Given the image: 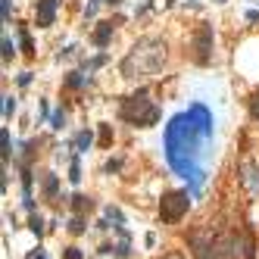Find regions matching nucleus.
Here are the masks:
<instances>
[{"label": "nucleus", "mask_w": 259, "mask_h": 259, "mask_svg": "<svg viewBox=\"0 0 259 259\" xmlns=\"http://www.w3.org/2000/svg\"><path fill=\"white\" fill-rule=\"evenodd\" d=\"M3 100H6V103H3V113H6V116H13V110H16V100H13V97H3Z\"/></svg>", "instance_id": "5701e85b"}, {"label": "nucleus", "mask_w": 259, "mask_h": 259, "mask_svg": "<svg viewBox=\"0 0 259 259\" xmlns=\"http://www.w3.org/2000/svg\"><path fill=\"white\" fill-rule=\"evenodd\" d=\"M119 119L131 122V125H137V128H150V125H156V122H159V107L147 97L144 91H140V94H131V97H125V100H122V107H119Z\"/></svg>", "instance_id": "7ed1b4c3"}, {"label": "nucleus", "mask_w": 259, "mask_h": 259, "mask_svg": "<svg viewBox=\"0 0 259 259\" xmlns=\"http://www.w3.org/2000/svg\"><path fill=\"white\" fill-rule=\"evenodd\" d=\"M0 140H3V162L9 159V131L3 128V131H0Z\"/></svg>", "instance_id": "f3484780"}, {"label": "nucleus", "mask_w": 259, "mask_h": 259, "mask_svg": "<svg viewBox=\"0 0 259 259\" xmlns=\"http://www.w3.org/2000/svg\"><path fill=\"white\" fill-rule=\"evenodd\" d=\"M162 63H166V41L140 38L122 60L119 72H122V78H131V81L134 78H150V75H156L162 69Z\"/></svg>", "instance_id": "f03ea898"}, {"label": "nucleus", "mask_w": 259, "mask_h": 259, "mask_svg": "<svg viewBox=\"0 0 259 259\" xmlns=\"http://www.w3.org/2000/svg\"><path fill=\"white\" fill-rule=\"evenodd\" d=\"M22 50H25L28 56L34 53V47H31V38H28V31H25V28H22Z\"/></svg>", "instance_id": "a211bd4d"}, {"label": "nucleus", "mask_w": 259, "mask_h": 259, "mask_svg": "<svg viewBox=\"0 0 259 259\" xmlns=\"http://www.w3.org/2000/svg\"><path fill=\"white\" fill-rule=\"evenodd\" d=\"M253 250H256V247H253L250 231H244V234H241V259H253V256H256Z\"/></svg>", "instance_id": "1a4fd4ad"}, {"label": "nucleus", "mask_w": 259, "mask_h": 259, "mask_svg": "<svg viewBox=\"0 0 259 259\" xmlns=\"http://www.w3.org/2000/svg\"><path fill=\"white\" fill-rule=\"evenodd\" d=\"M56 19V0H38V9H34V25L38 28H50Z\"/></svg>", "instance_id": "423d86ee"}, {"label": "nucleus", "mask_w": 259, "mask_h": 259, "mask_svg": "<svg viewBox=\"0 0 259 259\" xmlns=\"http://www.w3.org/2000/svg\"><path fill=\"white\" fill-rule=\"evenodd\" d=\"M13 50H16V47H13V41H9V38H3V63H9V60H13Z\"/></svg>", "instance_id": "4468645a"}, {"label": "nucleus", "mask_w": 259, "mask_h": 259, "mask_svg": "<svg viewBox=\"0 0 259 259\" xmlns=\"http://www.w3.org/2000/svg\"><path fill=\"white\" fill-rule=\"evenodd\" d=\"M69 231H72V234H81V231H85V222H81V216H75L72 222H69Z\"/></svg>", "instance_id": "2eb2a0df"}, {"label": "nucleus", "mask_w": 259, "mask_h": 259, "mask_svg": "<svg viewBox=\"0 0 259 259\" xmlns=\"http://www.w3.org/2000/svg\"><path fill=\"white\" fill-rule=\"evenodd\" d=\"M69 178H72L75 184L81 181V169H78V162H72V169H69Z\"/></svg>", "instance_id": "4be33fe9"}, {"label": "nucleus", "mask_w": 259, "mask_h": 259, "mask_svg": "<svg viewBox=\"0 0 259 259\" xmlns=\"http://www.w3.org/2000/svg\"><path fill=\"white\" fill-rule=\"evenodd\" d=\"M187 209H191V197H187V191H169V194H162V200H159V219L166 222V225L181 222Z\"/></svg>", "instance_id": "20e7f679"}, {"label": "nucleus", "mask_w": 259, "mask_h": 259, "mask_svg": "<svg viewBox=\"0 0 259 259\" xmlns=\"http://www.w3.org/2000/svg\"><path fill=\"white\" fill-rule=\"evenodd\" d=\"M116 25H119V22H100V25L94 28L91 41L97 44V47H107V44H110V38H113V31H116Z\"/></svg>", "instance_id": "0eeeda50"}, {"label": "nucleus", "mask_w": 259, "mask_h": 259, "mask_svg": "<svg viewBox=\"0 0 259 259\" xmlns=\"http://www.w3.org/2000/svg\"><path fill=\"white\" fill-rule=\"evenodd\" d=\"M53 128H63V113H53Z\"/></svg>", "instance_id": "393cba45"}, {"label": "nucleus", "mask_w": 259, "mask_h": 259, "mask_svg": "<svg viewBox=\"0 0 259 259\" xmlns=\"http://www.w3.org/2000/svg\"><path fill=\"white\" fill-rule=\"evenodd\" d=\"M63 259H85V256H81L78 247H66V250H63Z\"/></svg>", "instance_id": "dca6fc26"}, {"label": "nucleus", "mask_w": 259, "mask_h": 259, "mask_svg": "<svg viewBox=\"0 0 259 259\" xmlns=\"http://www.w3.org/2000/svg\"><path fill=\"white\" fill-rule=\"evenodd\" d=\"M91 206H94V200H91V197H85V194H75V197H72V209H75V216L88 213Z\"/></svg>", "instance_id": "6e6552de"}, {"label": "nucleus", "mask_w": 259, "mask_h": 259, "mask_svg": "<svg viewBox=\"0 0 259 259\" xmlns=\"http://www.w3.org/2000/svg\"><path fill=\"white\" fill-rule=\"evenodd\" d=\"M213 134V116L203 107H191L187 113L175 116L172 125L166 128V150H169V162L172 169L191 178L194 184L203 181V172L197 169V153L203 150V144Z\"/></svg>", "instance_id": "f257e3e1"}, {"label": "nucleus", "mask_w": 259, "mask_h": 259, "mask_svg": "<svg viewBox=\"0 0 259 259\" xmlns=\"http://www.w3.org/2000/svg\"><path fill=\"white\" fill-rule=\"evenodd\" d=\"M244 181L250 184V187H253L256 194H259V172H256L253 166H250V162H247V166H244Z\"/></svg>", "instance_id": "9d476101"}, {"label": "nucleus", "mask_w": 259, "mask_h": 259, "mask_svg": "<svg viewBox=\"0 0 259 259\" xmlns=\"http://www.w3.org/2000/svg\"><path fill=\"white\" fill-rule=\"evenodd\" d=\"M216 3H225V0H216Z\"/></svg>", "instance_id": "cd10ccee"}, {"label": "nucleus", "mask_w": 259, "mask_h": 259, "mask_svg": "<svg viewBox=\"0 0 259 259\" xmlns=\"http://www.w3.org/2000/svg\"><path fill=\"white\" fill-rule=\"evenodd\" d=\"M91 140H94L91 131H81V134L75 137V144H78V150H88V147H91Z\"/></svg>", "instance_id": "ddd939ff"}, {"label": "nucleus", "mask_w": 259, "mask_h": 259, "mask_svg": "<svg viewBox=\"0 0 259 259\" xmlns=\"http://www.w3.org/2000/svg\"><path fill=\"white\" fill-rule=\"evenodd\" d=\"M250 116H253V119H259V91L250 97Z\"/></svg>", "instance_id": "6ab92c4d"}, {"label": "nucleus", "mask_w": 259, "mask_h": 259, "mask_svg": "<svg viewBox=\"0 0 259 259\" xmlns=\"http://www.w3.org/2000/svg\"><path fill=\"white\" fill-rule=\"evenodd\" d=\"M31 231H34V234H44V222H41V216H31Z\"/></svg>", "instance_id": "412c9836"}, {"label": "nucleus", "mask_w": 259, "mask_h": 259, "mask_svg": "<svg viewBox=\"0 0 259 259\" xmlns=\"http://www.w3.org/2000/svg\"><path fill=\"white\" fill-rule=\"evenodd\" d=\"M0 9H3V22H9V0H0Z\"/></svg>", "instance_id": "b1692460"}, {"label": "nucleus", "mask_w": 259, "mask_h": 259, "mask_svg": "<svg viewBox=\"0 0 259 259\" xmlns=\"http://www.w3.org/2000/svg\"><path fill=\"white\" fill-rule=\"evenodd\" d=\"M191 50H194V63L197 66H206L213 60V25H200L194 31V41H191Z\"/></svg>", "instance_id": "39448f33"}, {"label": "nucleus", "mask_w": 259, "mask_h": 259, "mask_svg": "<svg viewBox=\"0 0 259 259\" xmlns=\"http://www.w3.org/2000/svg\"><path fill=\"white\" fill-rule=\"evenodd\" d=\"M25 259H44V250H34V253H28Z\"/></svg>", "instance_id": "a878e982"}, {"label": "nucleus", "mask_w": 259, "mask_h": 259, "mask_svg": "<svg viewBox=\"0 0 259 259\" xmlns=\"http://www.w3.org/2000/svg\"><path fill=\"white\" fill-rule=\"evenodd\" d=\"M66 85H69V88H81V85H85V78H81L78 72H72V75L66 78Z\"/></svg>", "instance_id": "aec40b11"}, {"label": "nucleus", "mask_w": 259, "mask_h": 259, "mask_svg": "<svg viewBox=\"0 0 259 259\" xmlns=\"http://www.w3.org/2000/svg\"><path fill=\"white\" fill-rule=\"evenodd\" d=\"M110 144H113V128L100 125V147H110Z\"/></svg>", "instance_id": "f8f14e48"}, {"label": "nucleus", "mask_w": 259, "mask_h": 259, "mask_svg": "<svg viewBox=\"0 0 259 259\" xmlns=\"http://www.w3.org/2000/svg\"><path fill=\"white\" fill-rule=\"evenodd\" d=\"M56 187H60V181H56V175H44V194L47 197H56Z\"/></svg>", "instance_id": "9b49d317"}, {"label": "nucleus", "mask_w": 259, "mask_h": 259, "mask_svg": "<svg viewBox=\"0 0 259 259\" xmlns=\"http://www.w3.org/2000/svg\"><path fill=\"white\" fill-rule=\"evenodd\" d=\"M162 259H184L181 253H169V256H162Z\"/></svg>", "instance_id": "bb28decb"}]
</instances>
